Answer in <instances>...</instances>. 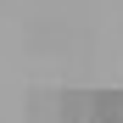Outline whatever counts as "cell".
<instances>
[{
	"mask_svg": "<svg viewBox=\"0 0 123 123\" xmlns=\"http://www.w3.org/2000/svg\"><path fill=\"white\" fill-rule=\"evenodd\" d=\"M90 112H95V123H123V90H101V95H90Z\"/></svg>",
	"mask_w": 123,
	"mask_h": 123,
	"instance_id": "1",
	"label": "cell"
}]
</instances>
